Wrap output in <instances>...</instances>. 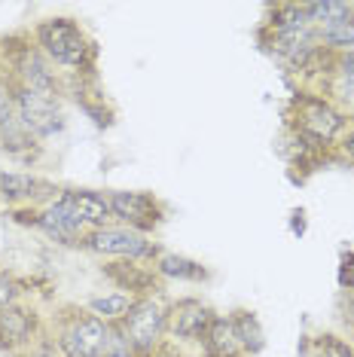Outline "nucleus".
<instances>
[{
	"instance_id": "aec40b11",
	"label": "nucleus",
	"mask_w": 354,
	"mask_h": 357,
	"mask_svg": "<svg viewBox=\"0 0 354 357\" xmlns=\"http://www.w3.org/2000/svg\"><path fill=\"white\" fill-rule=\"evenodd\" d=\"M229 318H232V327H236V336H238L241 348H245V354L260 357L263 348H266V330H263L260 314H256L254 308L241 305V308H232Z\"/></svg>"
},
{
	"instance_id": "6e6552de",
	"label": "nucleus",
	"mask_w": 354,
	"mask_h": 357,
	"mask_svg": "<svg viewBox=\"0 0 354 357\" xmlns=\"http://www.w3.org/2000/svg\"><path fill=\"white\" fill-rule=\"evenodd\" d=\"M13 101H15V116H19L22 128L31 137H37L40 144L52 141V137H59L68 128L61 98H52V95H43V92H34V89L13 83Z\"/></svg>"
},
{
	"instance_id": "20e7f679",
	"label": "nucleus",
	"mask_w": 354,
	"mask_h": 357,
	"mask_svg": "<svg viewBox=\"0 0 354 357\" xmlns=\"http://www.w3.org/2000/svg\"><path fill=\"white\" fill-rule=\"evenodd\" d=\"M284 123L305 135L311 144H318L321 150L333 153L339 137L351 128V116L336 107L327 95H321L318 89H300L287 104Z\"/></svg>"
},
{
	"instance_id": "bb28decb",
	"label": "nucleus",
	"mask_w": 354,
	"mask_h": 357,
	"mask_svg": "<svg viewBox=\"0 0 354 357\" xmlns=\"http://www.w3.org/2000/svg\"><path fill=\"white\" fill-rule=\"evenodd\" d=\"M101 357H141L134 351V345L128 342L125 330L119 324H110V336H107V345H104V354Z\"/></svg>"
},
{
	"instance_id": "423d86ee",
	"label": "nucleus",
	"mask_w": 354,
	"mask_h": 357,
	"mask_svg": "<svg viewBox=\"0 0 354 357\" xmlns=\"http://www.w3.org/2000/svg\"><path fill=\"white\" fill-rule=\"evenodd\" d=\"M10 220L15 226H28L40 235H46L49 241H55L59 248H70V250H79L83 248V238H86V223L77 217V211L68 205V199L55 196L52 202H46L43 208H15L10 211Z\"/></svg>"
},
{
	"instance_id": "412c9836",
	"label": "nucleus",
	"mask_w": 354,
	"mask_h": 357,
	"mask_svg": "<svg viewBox=\"0 0 354 357\" xmlns=\"http://www.w3.org/2000/svg\"><path fill=\"white\" fill-rule=\"evenodd\" d=\"M134 303H138V299L123 294V290H107V294L88 296L83 305H86L92 314H98L104 324H123V318H125L128 312H132Z\"/></svg>"
},
{
	"instance_id": "f8f14e48",
	"label": "nucleus",
	"mask_w": 354,
	"mask_h": 357,
	"mask_svg": "<svg viewBox=\"0 0 354 357\" xmlns=\"http://www.w3.org/2000/svg\"><path fill=\"white\" fill-rule=\"evenodd\" d=\"M214 318H217V308L196 294L168 299V342L199 345Z\"/></svg>"
},
{
	"instance_id": "ddd939ff",
	"label": "nucleus",
	"mask_w": 354,
	"mask_h": 357,
	"mask_svg": "<svg viewBox=\"0 0 354 357\" xmlns=\"http://www.w3.org/2000/svg\"><path fill=\"white\" fill-rule=\"evenodd\" d=\"M61 192V186L49 177L28 172V168H10L0 172V205L6 211L15 208H43Z\"/></svg>"
},
{
	"instance_id": "473e14b6",
	"label": "nucleus",
	"mask_w": 354,
	"mask_h": 357,
	"mask_svg": "<svg viewBox=\"0 0 354 357\" xmlns=\"http://www.w3.org/2000/svg\"><path fill=\"white\" fill-rule=\"evenodd\" d=\"M345 327H348V342L354 345V314L351 318H345Z\"/></svg>"
},
{
	"instance_id": "0eeeda50",
	"label": "nucleus",
	"mask_w": 354,
	"mask_h": 357,
	"mask_svg": "<svg viewBox=\"0 0 354 357\" xmlns=\"http://www.w3.org/2000/svg\"><path fill=\"white\" fill-rule=\"evenodd\" d=\"M79 250L98 257L101 263L104 259H132V263H150L153 266L165 248L159 245L153 235H144L138 229H128V226L110 223V226H101V229H88Z\"/></svg>"
},
{
	"instance_id": "7ed1b4c3",
	"label": "nucleus",
	"mask_w": 354,
	"mask_h": 357,
	"mask_svg": "<svg viewBox=\"0 0 354 357\" xmlns=\"http://www.w3.org/2000/svg\"><path fill=\"white\" fill-rule=\"evenodd\" d=\"M0 64H3V70L10 74L15 86L34 89V92H43L64 101V77L40 52V46L31 37V28L0 37Z\"/></svg>"
},
{
	"instance_id": "5701e85b",
	"label": "nucleus",
	"mask_w": 354,
	"mask_h": 357,
	"mask_svg": "<svg viewBox=\"0 0 354 357\" xmlns=\"http://www.w3.org/2000/svg\"><path fill=\"white\" fill-rule=\"evenodd\" d=\"M305 13H309V22L318 28H327L333 22H342L354 13V3L351 0H311L305 3Z\"/></svg>"
},
{
	"instance_id": "a211bd4d",
	"label": "nucleus",
	"mask_w": 354,
	"mask_h": 357,
	"mask_svg": "<svg viewBox=\"0 0 354 357\" xmlns=\"http://www.w3.org/2000/svg\"><path fill=\"white\" fill-rule=\"evenodd\" d=\"M199 351H202V357H247L245 348H241V342H238V336H236L229 312L226 314L217 312V318L211 321L205 339L199 342Z\"/></svg>"
},
{
	"instance_id": "b1692460",
	"label": "nucleus",
	"mask_w": 354,
	"mask_h": 357,
	"mask_svg": "<svg viewBox=\"0 0 354 357\" xmlns=\"http://www.w3.org/2000/svg\"><path fill=\"white\" fill-rule=\"evenodd\" d=\"M305 357H354V345L339 333H318L302 345Z\"/></svg>"
},
{
	"instance_id": "a878e982",
	"label": "nucleus",
	"mask_w": 354,
	"mask_h": 357,
	"mask_svg": "<svg viewBox=\"0 0 354 357\" xmlns=\"http://www.w3.org/2000/svg\"><path fill=\"white\" fill-rule=\"evenodd\" d=\"M13 123H19V116H15V101H13V79L3 70V64H0V132Z\"/></svg>"
},
{
	"instance_id": "9d476101",
	"label": "nucleus",
	"mask_w": 354,
	"mask_h": 357,
	"mask_svg": "<svg viewBox=\"0 0 354 357\" xmlns=\"http://www.w3.org/2000/svg\"><path fill=\"white\" fill-rule=\"evenodd\" d=\"M114 223L138 229L144 235H156L159 226L168 220V202L150 190H107Z\"/></svg>"
},
{
	"instance_id": "9b49d317",
	"label": "nucleus",
	"mask_w": 354,
	"mask_h": 357,
	"mask_svg": "<svg viewBox=\"0 0 354 357\" xmlns=\"http://www.w3.org/2000/svg\"><path fill=\"white\" fill-rule=\"evenodd\" d=\"M46 327H49V318L31 299L0 312V354L15 357V354L28 351L46 333Z\"/></svg>"
},
{
	"instance_id": "c756f323",
	"label": "nucleus",
	"mask_w": 354,
	"mask_h": 357,
	"mask_svg": "<svg viewBox=\"0 0 354 357\" xmlns=\"http://www.w3.org/2000/svg\"><path fill=\"white\" fill-rule=\"evenodd\" d=\"M333 162H345V165H354V123H351L348 132L339 137V144H336Z\"/></svg>"
},
{
	"instance_id": "72a5a7b5",
	"label": "nucleus",
	"mask_w": 354,
	"mask_h": 357,
	"mask_svg": "<svg viewBox=\"0 0 354 357\" xmlns=\"http://www.w3.org/2000/svg\"><path fill=\"white\" fill-rule=\"evenodd\" d=\"M187 357H202V354H187Z\"/></svg>"
},
{
	"instance_id": "2eb2a0df",
	"label": "nucleus",
	"mask_w": 354,
	"mask_h": 357,
	"mask_svg": "<svg viewBox=\"0 0 354 357\" xmlns=\"http://www.w3.org/2000/svg\"><path fill=\"white\" fill-rule=\"evenodd\" d=\"M64 98H74L77 107L92 119L95 128L107 132L116 123V107L110 104V98L104 95V89L98 79H64Z\"/></svg>"
},
{
	"instance_id": "f3484780",
	"label": "nucleus",
	"mask_w": 354,
	"mask_h": 357,
	"mask_svg": "<svg viewBox=\"0 0 354 357\" xmlns=\"http://www.w3.org/2000/svg\"><path fill=\"white\" fill-rule=\"evenodd\" d=\"M156 275L165 284H208L214 278V272L208 269L202 259H192L187 254H177V250H162L159 259L153 263Z\"/></svg>"
},
{
	"instance_id": "cd10ccee",
	"label": "nucleus",
	"mask_w": 354,
	"mask_h": 357,
	"mask_svg": "<svg viewBox=\"0 0 354 357\" xmlns=\"http://www.w3.org/2000/svg\"><path fill=\"white\" fill-rule=\"evenodd\" d=\"M15 357H64V354L59 351V345H55V339H52L49 327H46V333L37 339L34 345L28 348V351H22V354H15Z\"/></svg>"
},
{
	"instance_id": "7c9ffc66",
	"label": "nucleus",
	"mask_w": 354,
	"mask_h": 357,
	"mask_svg": "<svg viewBox=\"0 0 354 357\" xmlns=\"http://www.w3.org/2000/svg\"><path fill=\"white\" fill-rule=\"evenodd\" d=\"M309 232V217H305V208H293L291 211V235L293 238H305Z\"/></svg>"
},
{
	"instance_id": "4be33fe9",
	"label": "nucleus",
	"mask_w": 354,
	"mask_h": 357,
	"mask_svg": "<svg viewBox=\"0 0 354 357\" xmlns=\"http://www.w3.org/2000/svg\"><path fill=\"white\" fill-rule=\"evenodd\" d=\"M318 46L327 55H339L354 50V13L342 22H333L327 28H318Z\"/></svg>"
},
{
	"instance_id": "4468645a",
	"label": "nucleus",
	"mask_w": 354,
	"mask_h": 357,
	"mask_svg": "<svg viewBox=\"0 0 354 357\" xmlns=\"http://www.w3.org/2000/svg\"><path fill=\"white\" fill-rule=\"evenodd\" d=\"M104 281L114 284V290L144 299V296H165V281L156 275L150 263H132V259H104L101 263Z\"/></svg>"
},
{
	"instance_id": "f03ea898",
	"label": "nucleus",
	"mask_w": 354,
	"mask_h": 357,
	"mask_svg": "<svg viewBox=\"0 0 354 357\" xmlns=\"http://www.w3.org/2000/svg\"><path fill=\"white\" fill-rule=\"evenodd\" d=\"M31 37L64 79H98L101 46L79 19L74 15L40 19L31 28Z\"/></svg>"
},
{
	"instance_id": "39448f33",
	"label": "nucleus",
	"mask_w": 354,
	"mask_h": 357,
	"mask_svg": "<svg viewBox=\"0 0 354 357\" xmlns=\"http://www.w3.org/2000/svg\"><path fill=\"white\" fill-rule=\"evenodd\" d=\"M49 333L64 357H101L110 336V324L92 314L86 305H59L49 318Z\"/></svg>"
},
{
	"instance_id": "1a4fd4ad",
	"label": "nucleus",
	"mask_w": 354,
	"mask_h": 357,
	"mask_svg": "<svg viewBox=\"0 0 354 357\" xmlns=\"http://www.w3.org/2000/svg\"><path fill=\"white\" fill-rule=\"evenodd\" d=\"M119 327L125 330L128 342L141 357H150L168 342V299L165 296H144L132 305Z\"/></svg>"
},
{
	"instance_id": "f257e3e1",
	"label": "nucleus",
	"mask_w": 354,
	"mask_h": 357,
	"mask_svg": "<svg viewBox=\"0 0 354 357\" xmlns=\"http://www.w3.org/2000/svg\"><path fill=\"white\" fill-rule=\"evenodd\" d=\"M263 52L272 55L281 68L309 79L315 70L330 68V55L318 46V31L309 22L305 3H269L256 28Z\"/></svg>"
},
{
	"instance_id": "393cba45",
	"label": "nucleus",
	"mask_w": 354,
	"mask_h": 357,
	"mask_svg": "<svg viewBox=\"0 0 354 357\" xmlns=\"http://www.w3.org/2000/svg\"><path fill=\"white\" fill-rule=\"evenodd\" d=\"M28 294H31L28 281L19 278L13 269H3V266H0V312H6V308H13L19 303H25Z\"/></svg>"
},
{
	"instance_id": "dca6fc26",
	"label": "nucleus",
	"mask_w": 354,
	"mask_h": 357,
	"mask_svg": "<svg viewBox=\"0 0 354 357\" xmlns=\"http://www.w3.org/2000/svg\"><path fill=\"white\" fill-rule=\"evenodd\" d=\"M61 196L77 211V217L86 223V229H101L114 223V208H110L107 190L95 186H61Z\"/></svg>"
},
{
	"instance_id": "c85d7f7f",
	"label": "nucleus",
	"mask_w": 354,
	"mask_h": 357,
	"mask_svg": "<svg viewBox=\"0 0 354 357\" xmlns=\"http://www.w3.org/2000/svg\"><path fill=\"white\" fill-rule=\"evenodd\" d=\"M339 287L345 294H354V250H342L339 254Z\"/></svg>"
},
{
	"instance_id": "2f4dec72",
	"label": "nucleus",
	"mask_w": 354,
	"mask_h": 357,
	"mask_svg": "<svg viewBox=\"0 0 354 357\" xmlns=\"http://www.w3.org/2000/svg\"><path fill=\"white\" fill-rule=\"evenodd\" d=\"M150 357H187L180 351V345H174V342H165L162 348H159V351H153Z\"/></svg>"
},
{
	"instance_id": "6ab92c4d",
	"label": "nucleus",
	"mask_w": 354,
	"mask_h": 357,
	"mask_svg": "<svg viewBox=\"0 0 354 357\" xmlns=\"http://www.w3.org/2000/svg\"><path fill=\"white\" fill-rule=\"evenodd\" d=\"M43 147L46 144H40L37 137H31L25 128H22V123H13V126H6L3 132H0V153H6L10 159L22 162V165H28V168L40 162Z\"/></svg>"
}]
</instances>
